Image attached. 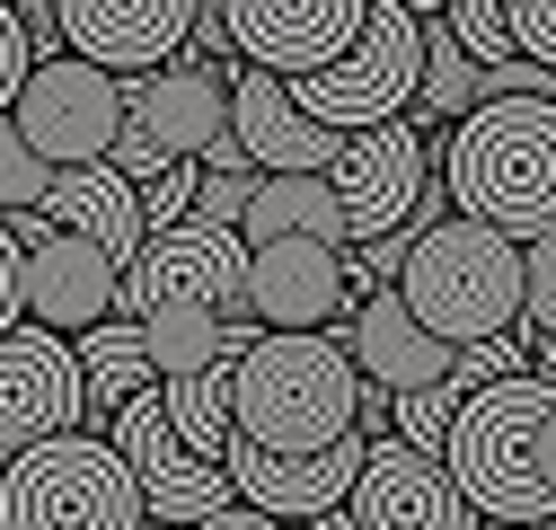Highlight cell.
<instances>
[{
  "instance_id": "1",
  "label": "cell",
  "mask_w": 556,
  "mask_h": 530,
  "mask_svg": "<svg viewBox=\"0 0 556 530\" xmlns=\"http://www.w3.org/2000/svg\"><path fill=\"white\" fill-rule=\"evenodd\" d=\"M442 459L477 521H556V380L530 363L477 380L442 433Z\"/></svg>"
},
{
  "instance_id": "2",
  "label": "cell",
  "mask_w": 556,
  "mask_h": 530,
  "mask_svg": "<svg viewBox=\"0 0 556 530\" xmlns=\"http://www.w3.org/2000/svg\"><path fill=\"white\" fill-rule=\"evenodd\" d=\"M230 433L265 451H327L363 433L354 345L327 327H256V345L230 354Z\"/></svg>"
},
{
  "instance_id": "3",
  "label": "cell",
  "mask_w": 556,
  "mask_h": 530,
  "mask_svg": "<svg viewBox=\"0 0 556 530\" xmlns=\"http://www.w3.org/2000/svg\"><path fill=\"white\" fill-rule=\"evenodd\" d=\"M451 213H477L513 239L556 222V98H477L442 142Z\"/></svg>"
},
{
  "instance_id": "4",
  "label": "cell",
  "mask_w": 556,
  "mask_h": 530,
  "mask_svg": "<svg viewBox=\"0 0 556 530\" xmlns=\"http://www.w3.org/2000/svg\"><path fill=\"white\" fill-rule=\"evenodd\" d=\"M397 292L451 345L504 337V327H521V239L477 222V213H442L415 230V248L397 265Z\"/></svg>"
},
{
  "instance_id": "5",
  "label": "cell",
  "mask_w": 556,
  "mask_h": 530,
  "mask_svg": "<svg viewBox=\"0 0 556 530\" xmlns=\"http://www.w3.org/2000/svg\"><path fill=\"white\" fill-rule=\"evenodd\" d=\"M142 530L151 495L132 478V459L80 425H62L27 451L0 459V530Z\"/></svg>"
},
{
  "instance_id": "6",
  "label": "cell",
  "mask_w": 556,
  "mask_h": 530,
  "mask_svg": "<svg viewBox=\"0 0 556 530\" xmlns=\"http://www.w3.org/2000/svg\"><path fill=\"white\" fill-rule=\"evenodd\" d=\"M132 186L160 177L168 160H203V168H256L230 132V72L213 62H151V72H124V124L106 151Z\"/></svg>"
},
{
  "instance_id": "7",
  "label": "cell",
  "mask_w": 556,
  "mask_h": 530,
  "mask_svg": "<svg viewBox=\"0 0 556 530\" xmlns=\"http://www.w3.org/2000/svg\"><path fill=\"white\" fill-rule=\"evenodd\" d=\"M115 310L124 318H142V310H222V318H239L248 310V230L203 222V213L142 230V248L115 275Z\"/></svg>"
},
{
  "instance_id": "8",
  "label": "cell",
  "mask_w": 556,
  "mask_h": 530,
  "mask_svg": "<svg viewBox=\"0 0 556 530\" xmlns=\"http://www.w3.org/2000/svg\"><path fill=\"white\" fill-rule=\"evenodd\" d=\"M292 98L327 124H380V115H406L415 106V80H425V18L406 10V0H371L363 10V36L344 45L336 62L318 72H283Z\"/></svg>"
},
{
  "instance_id": "9",
  "label": "cell",
  "mask_w": 556,
  "mask_h": 530,
  "mask_svg": "<svg viewBox=\"0 0 556 530\" xmlns=\"http://www.w3.org/2000/svg\"><path fill=\"white\" fill-rule=\"evenodd\" d=\"M468 521H477V504L459 495L451 459L406 433H389V442L363 433L354 487H344L336 513H318V530H468Z\"/></svg>"
},
{
  "instance_id": "10",
  "label": "cell",
  "mask_w": 556,
  "mask_h": 530,
  "mask_svg": "<svg viewBox=\"0 0 556 530\" xmlns=\"http://www.w3.org/2000/svg\"><path fill=\"white\" fill-rule=\"evenodd\" d=\"M106 416H115V451L132 459V478H142V495H151V521H213V530H222V513L239 504V487H230L222 459H203V451L168 425L160 380L124 389Z\"/></svg>"
},
{
  "instance_id": "11",
  "label": "cell",
  "mask_w": 556,
  "mask_h": 530,
  "mask_svg": "<svg viewBox=\"0 0 556 530\" xmlns=\"http://www.w3.org/2000/svg\"><path fill=\"white\" fill-rule=\"evenodd\" d=\"M18 132L53 160V168H72V160H106L115 151V124H124V72H106V62L72 53V45H53L27 62V80H18Z\"/></svg>"
},
{
  "instance_id": "12",
  "label": "cell",
  "mask_w": 556,
  "mask_h": 530,
  "mask_svg": "<svg viewBox=\"0 0 556 530\" xmlns=\"http://www.w3.org/2000/svg\"><path fill=\"white\" fill-rule=\"evenodd\" d=\"M80 416H89V371H80L72 337L45 318L0 327V459L62 433V425H80Z\"/></svg>"
},
{
  "instance_id": "13",
  "label": "cell",
  "mask_w": 556,
  "mask_h": 530,
  "mask_svg": "<svg viewBox=\"0 0 556 530\" xmlns=\"http://www.w3.org/2000/svg\"><path fill=\"white\" fill-rule=\"evenodd\" d=\"M327 177H336V194H344V222H354V239H380V230L415 222V194H425V177H433L415 106H406V115H380V124H354Z\"/></svg>"
},
{
  "instance_id": "14",
  "label": "cell",
  "mask_w": 556,
  "mask_h": 530,
  "mask_svg": "<svg viewBox=\"0 0 556 530\" xmlns=\"http://www.w3.org/2000/svg\"><path fill=\"white\" fill-rule=\"evenodd\" d=\"M0 222H10L18 248H27V318L62 327V337H80V327H98V318L115 310V275H124V265H115L98 239L53 230L36 204H27V213H0Z\"/></svg>"
},
{
  "instance_id": "15",
  "label": "cell",
  "mask_w": 556,
  "mask_h": 530,
  "mask_svg": "<svg viewBox=\"0 0 556 530\" xmlns=\"http://www.w3.org/2000/svg\"><path fill=\"white\" fill-rule=\"evenodd\" d=\"M363 275H344V248L283 230V239H248V310L265 327H336L354 310Z\"/></svg>"
},
{
  "instance_id": "16",
  "label": "cell",
  "mask_w": 556,
  "mask_h": 530,
  "mask_svg": "<svg viewBox=\"0 0 556 530\" xmlns=\"http://www.w3.org/2000/svg\"><path fill=\"white\" fill-rule=\"evenodd\" d=\"M222 469H230V487H239L265 521H318V513L344 504V487H354L363 433H344V442H327V451H265V442L230 433V442H222Z\"/></svg>"
},
{
  "instance_id": "17",
  "label": "cell",
  "mask_w": 556,
  "mask_h": 530,
  "mask_svg": "<svg viewBox=\"0 0 556 530\" xmlns=\"http://www.w3.org/2000/svg\"><path fill=\"white\" fill-rule=\"evenodd\" d=\"M230 132L256 168H336L344 151V124L309 115L274 62H239V53H230Z\"/></svg>"
},
{
  "instance_id": "18",
  "label": "cell",
  "mask_w": 556,
  "mask_h": 530,
  "mask_svg": "<svg viewBox=\"0 0 556 530\" xmlns=\"http://www.w3.org/2000/svg\"><path fill=\"white\" fill-rule=\"evenodd\" d=\"M371 0H222L239 62H274V72H318L363 36Z\"/></svg>"
},
{
  "instance_id": "19",
  "label": "cell",
  "mask_w": 556,
  "mask_h": 530,
  "mask_svg": "<svg viewBox=\"0 0 556 530\" xmlns=\"http://www.w3.org/2000/svg\"><path fill=\"white\" fill-rule=\"evenodd\" d=\"M344 345H354L363 389H380V398L425 389V380H442V371H451V337H433V327L406 310V292H397V283H363V301L344 310Z\"/></svg>"
},
{
  "instance_id": "20",
  "label": "cell",
  "mask_w": 556,
  "mask_h": 530,
  "mask_svg": "<svg viewBox=\"0 0 556 530\" xmlns=\"http://www.w3.org/2000/svg\"><path fill=\"white\" fill-rule=\"evenodd\" d=\"M53 27L72 53L106 62V72H151V62L186 53L194 0H53Z\"/></svg>"
},
{
  "instance_id": "21",
  "label": "cell",
  "mask_w": 556,
  "mask_h": 530,
  "mask_svg": "<svg viewBox=\"0 0 556 530\" xmlns=\"http://www.w3.org/2000/svg\"><path fill=\"white\" fill-rule=\"evenodd\" d=\"M36 213L53 222V230H80V239H98L115 265L142 248V186H132L115 160H72V168H53V186L36 194Z\"/></svg>"
},
{
  "instance_id": "22",
  "label": "cell",
  "mask_w": 556,
  "mask_h": 530,
  "mask_svg": "<svg viewBox=\"0 0 556 530\" xmlns=\"http://www.w3.org/2000/svg\"><path fill=\"white\" fill-rule=\"evenodd\" d=\"M248 239H283V230H309V239H336V248H354V222H344V194L327 168H265L256 194H248V213H239Z\"/></svg>"
},
{
  "instance_id": "23",
  "label": "cell",
  "mask_w": 556,
  "mask_h": 530,
  "mask_svg": "<svg viewBox=\"0 0 556 530\" xmlns=\"http://www.w3.org/2000/svg\"><path fill=\"white\" fill-rule=\"evenodd\" d=\"M160 398H168V425H177L203 459H222V442H230V363L168 371V380H160Z\"/></svg>"
},
{
  "instance_id": "24",
  "label": "cell",
  "mask_w": 556,
  "mask_h": 530,
  "mask_svg": "<svg viewBox=\"0 0 556 530\" xmlns=\"http://www.w3.org/2000/svg\"><path fill=\"white\" fill-rule=\"evenodd\" d=\"M80 371H89V407H115L124 389L160 380V371H151V354H142V327H132L124 310H106L98 327H80Z\"/></svg>"
},
{
  "instance_id": "25",
  "label": "cell",
  "mask_w": 556,
  "mask_h": 530,
  "mask_svg": "<svg viewBox=\"0 0 556 530\" xmlns=\"http://www.w3.org/2000/svg\"><path fill=\"white\" fill-rule=\"evenodd\" d=\"M459 106H477V53L451 36L442 10H425V80H415V115L451 124Z\"/></svg>"
},
{
  "instance_id": "26",
  "label": "cell",
  "mask_w": 556,
  "mask_h": 530,
  "mask_svg": "<svg viewBox=\"0 0 556 530\" xmlns=\"http://www.w3.org/2000/svg\"><path fill=\"white\" fill-rule=\"evenodd\" d=\"M459 398H468V389L442 371V380H425V389H397V398H389V425H397L406 442L442 451V433H451V416H459Z\"/></svg>"
},
{
  "instance_id": "27",
  "label": "cell",
  "mask_w": 556,
  "mask_h": 530,
  "mask_svg": "<svg viewBox=\"0 0 556 530\" xmlns=\"http://www.w3.org/2000/svg\"><path fill=\"white\" fill-rule=\"evenodd\" d=\"M521 337H556V222L521 239Z\"/></svg>"
},
{
  "instance_id": "28",
  "label": "cell",
  "mask_w": 556,
  "mask_h": 530,
  "mask_svg": "<svg viewBox=\"0 0 556 530\" xmlns=\"http://www.w3.org/2000/svg\"><path fill=\"white\" fill-rule=\"evenodd\" d=\"M45 186H53V160L18 132V115H0V213H27Z\"/></svg>"
},
{
  "instance_id": "29",
  "label": "cell",
  "mask_w": 556,
  "mask_h": 530,
  "mask_svg": "<svg viewBox=\"0 0 556 530\" xmlns=\"http://www.w3.org/2000/svg\"><path fill=\"white\" fill-rule=\"evenodd\" d=\"M451 36L477 53V62H495V53H513V0H451Z\"/></svg>"
},
{
  "instance_id": "30",
  "label": "cell",
  "mask_w": 556,
  "mask_h": 530,
  "mask_svg": "<svg viewBox=\"0 0 556 530\" xmlns=\"http://www.w3.org/2000/svg\"><path fill=\"white\" fill-rule=\"evenodd\" d=\"M194 186H203V160H168L160 177H142V222H186L194 213Z\"/></svg>"
},
{
  "instance_id": "31",
  "label": "cell",
  "mask_w": 556,
  "mask_h": 530,
  "mask_svg": "<svg viewBox=\"0 0 556 530\" xmlns=\"http://www.w3.org/2000/svg\"><path fill=\"white\" fill-rule=\"evenodd\" d=\"M256 177H265V168H203L194 213H203V222H239V213H248V194H256Z\"/></svg>"
},
{
  "instance_id": "32",
  "label": "cell",
  "mask_w": 556,
  "mask_h": 530,
  "mask_svg": "<svg viewBox=\"0 0 556 530\" xmlns=\"http://www.w3.org/2000/svg\"><path fill=\"white\" fill-rule=\"evenodd\" d=\"M27 62H36V36H27V18L0 0V115L18 106V80H27Z\"/></svg>"
},
{
  "instance_id": "33",
  "label": "cell",
  "mask_w": 556,
  "mask_h": 530,
  "mask_svg": "<svg viewBox=\"0 0 556 530\" xmlns=\"http://www.w3.org/2000/svg\"><path fill=\"white\" fill-rule=\"evenodd\" d=\"M18 318H27V248L0 222V327H18Z\"/></svg>"
},
{
  "instance_id": "34",
  "label": "cell",
  "mask_w": 556,
  "mask_h": 530,
  "mask_svg": "<svg viewBox=\"0 0 556 530\" xmlns=\"http://www.w3.org/2000/svg\"><path fill=\"white\" fill-rule=\"evenodd\" d=\"M513 45L556 62V0H513Z\"/></svg>"
},
{
  "instance_id": "35",
  "label": "cell",
  "mask_w": 556,
  "mask_h": 530,
  "mask_svg": "<svg viewBox=\"0 0 556 530\" xmlns=\"http://www.w3.org/2000/svg\"><path fill=\"white\" fill-rule=\"evenodd\" d=\"M186 45H194L203 62H222V53H239V45H230V18H222V0H194V27H186Z\"/></svg>"
},
{
  "instance_id": "36",
  "label": "cell",
  "mask_w": 556,
  "mask_h": 530,
  "mask_svg": "<svg viewBox=\"0 0 556 530\" xmlns=\"http://www.w3.org/2000/svg\"><path fill=\"white\" fill-rule=\"evenodd\" d=\"M530 371H539V380H556V337H530Z\"/></svg>"
},
{
  "instance_id": "37",
  "label": "cell",
  "mask_w": 556,
  "mask_h": 530,
  "mask_svg": "<svg viewBox=\"0 0 556 530\" xmlns=\"http://www.w3.org/2000/svg\"><path fill=\"white\" fill-rule=\"evenodd\" d=\"M406 10H415V18H425V10H451V0H406Z\"/></svg>"
}]
</instances>
